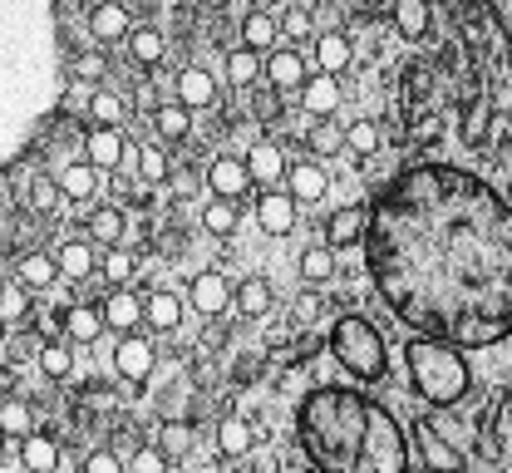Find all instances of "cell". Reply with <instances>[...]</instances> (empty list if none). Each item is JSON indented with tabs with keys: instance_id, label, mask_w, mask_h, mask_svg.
Masks as SVG:
<instances>
[{
	"instance_id": "6da1fadb",
	"label": "cell",
	"mask_w": 512,
	"mask_h": 473,
	"mask_svg": "<svg viewBox=\"0 0 512 473\" xmlns=\"http://www.w3.org/2000/svg\"><path fill=\"white\" fill-rule=\"evenodd\" d=\"M360 247L384 306L414 336L458 350L512 336V207L483 178L448 163L399 173Z\"/></svg>"
},
{
	"instance_id": "7a4b0ae2",
	"label": "cell",
	"mask_w": 512,
	"mask_h": 473,
	"mask_svg": "<svg viewBox=\"0 0 512 473\" xmlns=\"http://www.w3.org/2000/svg\"><path fill=\"white\" fill-rule=\"evenodd\" d=\"M296 429L320 473H409V439L394 414L350 385H316L296 409Z\"/></svg>"
},
{
	"instance_id": "3957f363",
	"label": "cell",
	"mask_w": 512,
	"mask_h": 473,
	"mask_svg": "<svg viewBox=\"0 0 512 473\" xmlns=\"http://www.w3.org/2000/svg\"><path fill=\"white\" fill-rule=\"evenodd\" d=\"M404 360H409V380H414V390H419L429 405H458V400L468 395V385H473L468 360H463L458 345L419 336L409 350H404Z\"/></svg>"
},
{
	"instance_id": "277c9868",
	"label": "cell",
	"mask_w": 512,
	"mask_h": 473,
	"mask_svg": "<svg viewBox=\"0 0 512 473\" xmlns=\"http://www.w3.org/2000/svg\"><path fill=\"white\" fill-rule=\"evenodd\" d=\"M330 350H335V360L355 375V380H380L384 375V336L365 321V316H345V321H335V331H330Z\"/></svg>"
},
{
	"instance_id": "5b68a950",
	"label": "cell",
	"mask_w": 512,
	"mask_h": 473,
	"mask_svg": "<svg viewBox=\"0 0 512 473\" xmlns=\"http://www.w3.org/2000/svg\"><path fill=\"white\" fill-rule=\"evenodd\" d=\"M114 370L124 375L128 385H143V380L158 370V350H153V340L138 336V331L119 336V345H114Z\"/></svg>"
},
{
	"instance_id": "8992f818",
	"label": "cell",
	"mask_w": 512,
	"mask_h": 473,
	"mask_svg": "<svg viewBox=\"0 0 512 473\" xmlns=\"http://www.w3.org/2000/svg\"><path fill=\"white\" fill-rule=\"evenodd\" d=\"M207 188H212V198H232V203H242V198L252 193V173H247V158L217 153V158L207 163Z\"/></svg>"
},
{
	"instance_id": "52a82bcc",
	"label": "cell",
	"mask_w": 512,
	"mask_h": 473,
	"mask_svg": "<svg viewBox=\"0 0 512 473\" xmlns=\"http://www.w3.org/2000/svg\"><path fill=\"white\" fill-rule=\"evenodd\" d=\"M128 30H133V15H128L124 0H99V5L89 10V35H94L99 45L128 40Z\"/></svg>"
},
{
	"instance_id": "ba28073f",
	"label": "cell",
	"mask_w": 512,
	"mask_h": 473,
	"mask_svg": "<svg viewBox=\"0 0 512 473\" xmlns=\"http://www.w3.org/2000/svg\"><path fill=\"white\" fill-rule=\"evenodd\" d=\"M124 134L114 129V124H94L89 129V138H84V158L99 168V173H114L119 163H124Z\"/></svg>"
},
{
	"instance_id": "9c48e42d",
	"label": "cell",
	"mask_w": 512,
	"mask_h": 473,
	"mask_svg": "<svg viewBox=\"0 0 512 473\" xmlns=\"http://www.w3.org/2000/svg\"><path fill=\"white\" fill-rule=\"evenodd\" d=\"M256 222H261V232L286 237V232L296 227V198L281 193V188H266V193L256 198Z\"/></svg>"
},
{
	"instance_id": "30bf717a",
	"label": "cell",
	"mask_w": 512,
	"mask_h": 473,
	"mask_svg": "<svg viewBox=\"0 0 512 473\" xmlns=\"http://www.w3.org/2000/svg\"><path fill=\"white\" fill-rule=\"evenodd\" d=\"M261 79H266L276 94H296V89L306 84V65H301L296 50H271L266 65H261Z\"/></svg>"
},
{
	"instance_id": "8fae6325",
	"label": "cell",
	"mask_w": 512,
	"mask_h": 473,
	"mask_svg": "<svg viewBox=\"0 0 512 473\" xmlns=\"http://www.w3.org/2000/svg\"><path fill=\"white\" fill-rule=\"evenodd\" d=\"M55 183H60V198H69V203H94V198H99V168H94L89 158L64 163Z\"/></svg>"
},
{
	"instance_id": "7c38bea8",
	"label": "cell",
	"mask_w": 512,
	"mask_h": 473,
	"mask_svg": "<svg viewBox=\"0 0 512 473\" xmlns=\"http://www.w3.org/2000/svg\"><path fill=\"white\" fill-rule=\"evenodd\" d=\"M325 188H330V178H325V168H320V163H311V158L286 163V193H291L296 203H320V198H325Z\"/></svg>"
},
{
	"instance_id": "4fadbf2b",
	"label": "cell",
	"mask_w": 512,
	"mask_h": 473,
	"mask_svg": "<svg viewBox=\"0 0 512 473\" xmlns=\"http://www.w3.org/2000/svg\"><path fill=\"white\" fill-rule=\"evenodd\" d=\"M227 301H232L227 276H217V271H197L192 276V306H197V316H222Z\"/></svg>"
},
{
	"instance_id": "5bb4252c",
	"label": "cell",
	"mask_w": 512,
	"mask_h": 473,
	"mask_svg": "<svg viewBox=\"0 0 512 473\" xmlns=\"http://www.w3.org/2000/svg\"><path fill=\"white\" fill-rule=\"evenodd\" d=\"M301 104H306V114H311V119H330V114H335V104H340V79L320 69L316 79H306V84H301Z\"/></svg>"
},
{
	"instance_id": "9a60e30c",
	"label": "cell",
	"mask_w": 512,
	"mask_h": 473,
	"mask_svg": "<svg viewBox=\"0 0 512 473\" xmlns=\"http://www.w3.org/2000/svg\"><path fill=\"white\" fill-rule=\"evenodd\" d=\"M365 207H340L330 222H325V242L340 252V247H360V237H365Z\"/></svg>"
},
{
	"instance_id": "2e32d148",
	"label": "cell",
	"mask_w": 512,
	"mask_h": 473,
	"mask_svg": "<svg viewBox=\"0 0 512 473\" xmlns=\"http://www.w3.org/2000/svg\"><path fill=\"white\" fill-rule=\"evenodd\" d=\"M20 464H25V473H55L60 469V444L50 439V434H25L20 439Z\"/></svg>"
},
{
	"instance_id": "e0dca14e",
	"label": "cell",
	"mask_w": 512,
	"mask_h": 473,
	"mask_svg": "<svg viewBox=\"0 0 512 473\" xmlns=\"http://www.w3.org/2000/svg\"><path fill=\"white\" fill-rule=\"evenodd\" d=\"M55 267H60L64 281H89L94 267H99V257H94V247H89L84 237H69L60 247V257H55Z\"/></svg>"
},
{
	"instance_id": "ac0fdd59",
	"label": "cell",
	"mask_w": 512,
	"mask_h": 473,
	"mask_svg": "<svg viewBox=\"0 0 512 473\" xmlns=\"http://www.w3.org/2000/svg\"><path fill=\"white\" fill-rule=\"evenodd\" d=\"M178 104H183V109H207V104H217V79L197 65L183 69V74H178Z\"/></svg>"
},
{
	"instance_id": "d6986e66",
	"label": "cell",
	"mask_w": 512,
	"mask_h": 473,
	"mask_svg": "<svg viewBox=\"0 0 512 473\" xmlns=\"http://www.w3.org/2000/svg\"><path fill=\"white\" fill-rule=\"evenodd\" d=\"M99 311H104V326H114L119 336H128V331H138V326H143V301H138L133 291H114Z\"/></svg>"
},
{
	"instance_id": "ffe728a7",
	"label": "cell",
	"mask_w": 512,
	"mask_h": 473,
	"mask_svg": "<svg viewBox=\"0 0 512 473\" xmlns=\"http://www.w3.org/2000/svg\"><path fill=\"white\" fill-rule=\"evenodd\" d=\"M232 306H237V316L261 321V316L271 311V281H266V276H247V281L232 291Z\"/></svg>"
},
{
	"instance_id": "44dd1931",
	"label": "cell",
	"mask_w": 512,
	"mask_h": 473,
	"mask_svg": "<svg viewBox=\"0 0 512 473\" xmlns=\"http://www.w3.org/2000/svg\"><path fill=\"white\" fill-rule=\"evenodd\" d=\"M148 119H153V134L163 138V143H183L192 134V109H183L178 99L173 104H158Z\"/></svg>"
},
{
	"instance_id": "7402d4cb",
	"label": "cell",
	"mask_w": 512,
	"mask_h": 473,
	"mask_svg": "<svg viewBox=\"0 0 512 473\" xmlns=\"http://www.w3.org/2000/svg\"><path fill=\"white\" fill-rule=\"evenodd\" d=\"M247 173H252V183H281L286 178V153L276 148V143H256L252 153H247Z\"/></svg>"
},
{
	"instance_id": "603a6c76",
	"label": "cell",
	"mask_w": 512,
	"mask_h": 473,
	"mask_svg": "<svg viewBox=\"0 0 512 473\" xmlns=\"http://www.w3.org/2000/svg\"><path fill=\"white\" fill-rule=\"evenodd\" d=\"M55 276H60V267H55L50 252H25V257L15 262V281H20L25 291H45Z\"/></svg>"
},
{
	"instance_id": "cb8c5ba5",
	"label": "cell",
	"mask_w": 512,
	"mask_h": 473,
	"mask_svg": "<svg viewBox=\"0 0 512 473\" xmlns=\"http://www.w3.org/2000/svg\"><path fill=\"white\" fill-rule=\"evenodd\" d=\"M143 321H148L153 331H178V326H183V301H178L173 291H153V296L143 301Z\"/></svg>"
},
{
	"instance_id": "d4e9b609",
	"label": "cell",
	"mask_w": 512,
	"mask_h": 473,
	"mask_svg": "<svg viewBox=\"0 0 512 473\" xmlns=\"http://www.w3.org/2000/svg\"><path fill=\"white\" fill-rule=\"evenodd\" d=\"M99 331H104V311H99V306H69V311H64V336L74 340V345L99 340Z\"/></svg>"
},
{
	"instance_id": "484cf974",
	"label": "cell",
	"mask_w": 512,
	"mask_h": 473,
	"mask_svg": "<svg viewBox=\"0 0 512 473\" xmlns=\"http://www.w3.org/2000/svg\"><path fill=\"white\" fill-rule=\"evenodd\" d=\"M256 434L247 419H222L217 424V454H227V459H242V454H252Z\"/></svg>"
},
{
	"instance_id": "4316f807",
	"label": "cell",
	"mask_w": 512,
	"mask_h": 473,
	"mask_svg": "<svg viewBox=\"0 0 512 473\" xmlns=\"http://www.w3.org/2000/svg\"><path fill=\"white\" fill-rule=\"evenodd\" d=\"M394 25L404 40H424L429 35V0H394Z\"/></svg>"
},
{
	"instance_id": "83f0119b",
	"label": "cell",
	"mask_w": 512,
	"mask_h": 473,
	"mask_svg": "<svg viewBox=\"0 0 512 473\" xmlns=\"http://www.w3.org/2000/svg\"><path fill=\"white\" fill-rule=\"evenodd\" d=\"M124 232H128V222L119 207H94L89 212V237H99L104 247H124Z\"/></svg>"
},
{
	"instance_id": "f1b7e54d",
	"label": "cell",
	"mask_w": 512,
	"mask_h": 473,
	"mask_svg": "<svg viewBox=\"0 0 512 473\" xmlns=\"http://www.w3.org/2000/svg\"><path fill=\"white\" fill-rule=\"evenodd\" d=\"M128 55H133V65H158V60L168 55V40H163L153 25H143V30H128Z\"/></svg>"
},
{
	"instance_id": "f546056e",
	"label": "cell",
	"mask_w": 512,
	"mask_h": 473,
	"mask_svg": "<svg viewBox=\"0 0 512 473\" xmlns=\"http://www.w3.org/2000/svg\"><path fill=\"white\" fill-rule=\"evenodd\" d=\"M316 60L325 74H340V69H350V60H355V50H350V40L345 35H316Z\"/></svg>"
},
{
	"instance_id": "4dcf8cb0",
	"label": "cell",
	"mask_w": 512,
	"mask_h": 473,
	"mask_svg": "<svg viewBox=\"0 0 512 473\" xmlns=\"http://www.w3.org/2000/svg\"><path fill=\"white\" fill-rule=\"evenodd\" d=\"M237 217H242V203H232V198H212V203L202 207V227L212 237H232L237 232Z\"/></svg>"
},
{
	"instance_id": "1f68e13d",
	"label": "cell",
	"mask_w": 512,
	"mask_h": 473,
	"mask_svg": "<svg viewBox=\"0 0 512 473\" xmlns=\"http://www.w3.org/2000/svg\"><path fill=\"white\" fill-rule=\"evenodd\" d=\"M276 35H281V25H276L266 10H252V15L242 20V45H247V50H271Z\"/></svg>"
},
{
	"instance_id": "d6a6232c",
	"label": "cell",
	"mask_w": 512,
	"mask_h": 473,
	"mask_svg": "<svg viewBox=\"0 0 512 473\" xmlns=\"http://www.w3.org/2000/svg\"><path fill=\"white\" fill-rule=\"evenodd\" d=\"M261 65H266V60H261V50L237 45V50L227 55V79H232V84H242V89H252L256 79H261Z\"/></svg>"
},
{
	"instance_id": "836d02e7",
	"label": "cell",
	"mask_w": 512,
	"mask_h": 473,
	"mask_svg": "<svg viewBox=\"0 0 512 473\" xmlns=\"http://www.w3.org/2000/svg\"><path fill=\"white\" fill-rule=\"evenodd\" d=\"M419 449H424V464H429L434 473H458V454L448 449V444L434 434V429H429V424L419 429Z\"/></svg>"
},
{
	"instance_id": "e575fe53",
	"label": "cell",
	"mask_w": 512,
	"mask_h": 473,
	"mask_svg": "<svg viewBox=\"0 0 512 473\" xmlns=\"http://www.w3.org/2000/svg\"><path fill=\"white\" fill-rule=\"evenodd\" d=\"M0 321H5V326H25V321H30V291H25L20 281L0 286Z\"/></svg>"
},
{
	"instance_id": "d590c367",
	"label": "cell",
	"mask_w": 512,
	"mask_h": 473,
	"mask_svg": "<svg viewBox=\"0 0 512 473\" xmlns=\"http://www.w3.org/2000/svg\"><path fill=\"white\" fill-rule=\"evenodd\" d=\"M35 429V414L25 400H0V434L5 439H25Z\"/></svg>"
},
{
	"instance_id": "8d00e7d4",
	"label": "cell",
	"mask_w": 512,
	"mask_h": 473,
	"mask_svg": "<svg viewBox=\"0 0 512 473\" xmlns=\"http://www.w3.org/2000/svg\"><path fill=\"white\" fill-rule=\"evenodd\" d=\"M138 178H143L148 188L168 183V178H173V163H168V153H163V148H138Z\"/></svg>"
},
{
	"instance_id": "74e56055",
	"label": "cell",
	"mask_w": 512,
	"mask_h": 473,
	"mask_svg": "<svg viewBox=\"0 0 512 473\" xmlns=\"http://www.w3.org/2000/svg\"><path fill=\"white\" fill-rule=\"evenodd\" d=\"M301 276H306L311 286L330 281V276H335V252H330V247H306V252H301Z\"/></svg>"
},
{
	"instance_id": "f35d334b",
	"label": "cell",
	"mask_w": 512,
	"mask_h": 473,
	"mask_svg": "<svg viewBox=\"0 0 512 473\" xmlns=\"http://www.w3.org/2000/svg\"><path fill=\"white\" fill-rule=\"evenodd\" d=\"M40 370H45L50 380H64V375L74 370V355H69V345H64V340H50V345H40Z\"/></svg>"
},
{
	"instance_id": "ab89813d",
	"label": "cell",
	"mask_w": 512,
	"mask_h": 473,
	"mask_svg": "<svg viewBox=\"0 0 512 473\" xmlns=\"http://www.w3.org/2000/svg\"><path fill=\"white\" fill-rule=\"evenodd\" d=\"M192 390L188 385H183V380H173V385H163V390H158V414H163V419H188V400Z\"/></svg>"
},
{
	"instance_id": "60d3db41",
	"label": "cell",
	"mask_w": 512,
	"mask_h": 473,
	"mask_svg": "<svg viewBox=\"0 0 512 473\" xmlns=\"http://www.w3.org/2000/svg\"><path fill=\"white\" fill-rule=\"evenodd\" d=\"M89 119H94V124H114V129H119V119H124V104H119L109 89H94V94H89Z\"/></svg>"
},
{
	"instance_id": "b9f144b4",
	"label": "cell",
	"mask_w": 512,
	"mask_h": 473,
	"mask_svg": "<svg viewBox=\"0 0 512 473\" xmlns=\"http://www.w3.org/2000/svg\"><path fill=\"white\" fill-rule=\"evenodd\" d=\"M30 207H35L40 217L60 212V183H55V178H35V183H30Z\"/></svg>"
},
{
	"instance_id": "7bdbcfd3",
	"label": "cell",
	"mask_w": 512,
	"mask_h": 473,
	"mask_svg": "<svg viewBox=\"0 0 512 473\" xmlns=\"http://www.w3.org/2000/svg\"><path fill=\"white\" fill-rule=\"evenodd\" d=\"M158 449L163 454H188L192 449V434L183 419H163V434H158Z\"/></svg>"
},
{
	"instance_id": "ee69618b",
	"label": "cell",
	"mask_w": 512,
	"mask_h": 473,
	"mask_svg": "<svg viewBox=\"0 0 512 473\" xmlns=\"http://www.w3.org/2000/svg\"><path fill=\"white\" fill-rule=\"evenodd\" d=\"M306 143H311V153H335V148L345 143V134L335 129V119H316V124H311V138H306Z\"/></svg>"
},
{
	"instance_id": "f6af8a7d",
	"label": "cell",
	"mask_w": 512,
	"mask_h": 473,
	"mask_svg": "<svg viewBox=\"0 0 512 473\" xmlns=\"http://www.w3.org/2000/svg\"><path fill=\"white\" fill-rule=\"evenodd\" d=\"M345 143H350L355 153H375V148H380V129H375L370 119H360V124H350V134H345Z\"/></svg>"
},
{
	"instance_id": "bcb514c9",
	"label": "cell",
	"mask_w": 512,
	"mask_h": 473,
	"mask_svg": "<svg viewBox=\"0 0 512 473\" xmlns=\"http://www.w3.org/2000/svg\"><path fill=\"white\" fill-rule=\"evenodd\" d=\"M320 311H325V306H320L316 291H301V296H296V306H291V321H296V326H316Z\"/></svg>"
},
{
	"instance_id": "7dc6e473",
	"label": "cell",
	"mask_w": 512,
	"mask_h": 473,
	"mask_svg": "<svg viewBox=\"0 0 512 473\" xmlns=\"http://www.w3.org/2000/svg\"><path fill=\"white\" fill-rule=\"evenodd\" d=\"M286 35H291V40H316V20H311L306 5H296V10L286 15Z\"/></svg>"
},
{
	"instance_id": "c3c4849f",
	"label": "cell",
	"mask_w": 512,
	"mask_h": 473,
	"mask_svg": "<svg viewBox=\"0 0 512 473\" xmlns=\"http://www.w3.org/2000/svg\"><path fill=\"white\" fill-rule=\"evenodd\" d=\"M104 276H109V281H114V286H124L128 276H133V257H128L124 247H114V252H109V257H104Z\"/></svg>"
},
{
	"instance_id": "681fc988",
	"label": "cell",
	"mask_w": 512,
	"mask_h": 473,
	"mask_svg": "<svg viewBox=\"0 0 512 473\" xmlns=\"http://www.w3.org/2000/svg\"><path fill=\"white\" fill-rule=\"evenodd\" d=\"M133 473H168V454L163 449H138L133 454Z\"/></svg>"
},
{
	"instance_id": "f907efd6",
	"label": "cell",
	"mask_w": 512,
	"mask_h": 473,
	"mask_svg": "<svg viewBox=\"0 0 512 473\" xmlns=\"http://www.w3.org/2000/svg\"><path fill=\"white\" fill-rule=\"evenodd\" d=\"M74 74H79L84 84H89V79H99V74H104V55H99V50L79 55V60H74Z\"/></svg>"
},
{
	"instance_id": "816d5d0a",
	"label": "cell",
	"mask_w": 512,
	"mask_h": 473,
	"mask_svg": "<svg viewBox=\"0 0 512 473\" xmlns=\"http://www.w3.org/2000/svg\"><path fill=\"white\" fill-rule=\"evenodd\" d=\"M84 473H124V464H119L109 449H99V454H89V459H84Z\"/></svg>"
},
{
	"instance_id": "f5cc1de1",
	"label": "cell",
	"mask_w": 512,
	"mask_h": 473,
	"mask_svg": "<svg viewBox=\"0 0 512 473\" xmlns=\"http://www.w3.org/2000/svg\"><path fill=\"white\" fill-rule=\"evenodd\" d=\"M261 119H276L281 114V94H256V104H252Z\"/></svg>"
},
{
	"instance_id": "db71d44e",
	"label": "cell",
	"mask_w": 512,
	"mask_h": 473,
	"mask_svg": "<svg viewBox=\"0 0 512 473\" xmlns=\"http://www.w3.org/2000/svg\"><path fill=\"white\" fill-rule=\"evenodd\" d=\"M133 99H138V109H148V114H153V109H158V89H153V84H148V79H143V84H138V89H133Z\"/></svg>"
},
{
	"instance_id": "11a10c76",
	"label": "cell",
	"mask_w": 512,
	"mask_h": 473,
	"mask_svg": "<svg viewBox=\"0 0 512 473\" xmlns=\"http://www.w3.org/2000/svg\"><path fill=\"white\" fill-rule=\"evenodd\" d=\"M252 375H261V355H256V360H237V370H232V380H237V385H247Z\"/></svg>"
},
{
	"instance_id": "9f6ffc18",
	"label": "cell",
	"mask_w": 512,
	"mask_h": 473,
	"mask_svg": "<svg viewBox=\"0 0 512 473\" xmlns=\"http://www.w3.org/2000/svg\"><path fill=\"white\" fill-rule=\"evenodd\" d=\"M207 345H227V326H217V316H212V326H207Z\"/></svg>"
},
{
	"instance_id": "6f0895ef",
	"label": "cell",
	"mask_w": 512,
	"mask_h": 473,
	"mask_svg": "<svg viewBox=\"0 0 512 473\" xmlns=\"http://www.w3.org/2000/svg\"><path fill=\"white\" fill-rule=\"evenodd\" d=\"M202 5H217V10H222V5H227V0H202Z\"/></svg>"
},
{
	"instance_id": "680465c9",
	"label": "cell",
	"mask_w": 512,
	"mask_h": 473,
	"mask_svg": "<svg viewBox=\"0 0 512 473\" xmlns=\"http://www.w3.org/2000/svg\"><path fill=\"white\" fill-rule=\"evenodd\" d=\"M252 5H256V10H266V5H271V0H252Z\"/></svg>"
},
{
	"instance_id": "91938a15",
	"label": "cell",
	"mask_w": 512,
	"mask_h": 473,
	"mask_svg": "<svg viewBox=\"0 0 512 473\" xmlns=\"http://www.w3.org/2000/svg\"><path fill=\"white\" fill-rule=\"evenodd\" d=\"M0 345H5V321H0Z\"/></svg>"
},
{
	"instance_id": "94428289",
	"label": "cell",
	"mask_w": 512,
	"mask_h": 473,
	"mask_svg": "<svg viewBox=\"0 0 512 473\" xmlns=\"http://www.w3.org/2000/svg\"><path fill=\"white\" fill-rule=\"evenodd\" d=\"M301 5H306V10H311V5H316V0H301Z\"/></svg>"
}]
</instances>
